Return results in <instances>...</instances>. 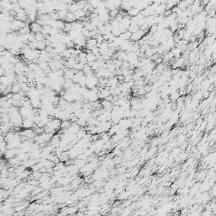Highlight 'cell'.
<instances>
[{
    "label": "cell",
    "instance_id": "6da1fadb",
    "mask_svg": "<svg viewBox=\"0 0 216 216\" xmlns=\"http://www.w3.org/2000/svg\"><path fill=\"white\" fill-rule=\"evenodd\" d=\"M146 34V31H144L143 30H138V31L134 32V33L132 34L131 35V38H130V41H134V42H136V41H138L139 40H141L142 38H143L144 35Z\"/></svg>",
    "mask_w": 216,
    "mask_h": 216
},
{
    "label": "cell",
    "instance_id": "5bb4252c",
    "mask_svg": "<svg viewBox=\"0 0 216 216\" xmlns=\"http://www.w3.org/2000/svg\"><path fill=\"white\" fill-rule=\"evenodd\" d=\"M81 34L84 35V36H85L87 39H89V38H91V31H88L87 29H85L84 27L82 29V31H81Z\"/></svg>",
    "mask_w": 216,
    "mask_h": 216
},
{
    "label": "cell",
    "instance_id": "ba28073f",
    "mask_svg": "<svg viewBox=\"0 0 216 216\" xmlns=\"http://www.w3.org/2000/svg\"><path fill=\"white\" fill-rule=\"evenodd\" d=\"M47 47V44L45 42V41H37V49L40 51L45 50Z\"/></svg>",
    "mask_w": 216,
    "mask_h": 216
},
{
    "label": "cell",
    "instance_id": "277c9868",
    "mask_svg": "<svg viewBox=\"0 0 216 216\" xmlns=\"http://www.w3.org/2000/svg\"><path fill=\"white\" fill-rule=\"evenodd\" d=\"M79 9H80V8L77 2H73L72 4L69 5V12L75 13L76 11H78Z\"/></svg>",
    "mask_w": 216,
    "mask_h": 216
},
{
    "label": "cell",
    "instance_id": "4fadbf2b",
    "mask_svg": "<svg viewBox=\"0 0 216 216\" xmlns=\"http://www.w3.org/2000/svg\"><path fill=\"white\" fill-rule=\"evenodd\" d=\"M84 67H85V64L82 63L81 62H79V63H77L75 66H73V69L78 70V71H81V70H83Z\"/></svg>",
    "mask_w": 216,
    "mask_h": 216
},
{
    "label": "cell",
    "instance_id": "52a82bcc",
    "mask_svg": "<svg viewBox=\"0 0 216 216\" xmlns=\"http://www.w3.org/2000/svg\"><path fill=\"white\" fill-rule=\"evenodd\" d=\"M20 91H21V87H20V84H19L18 82L13 84L12 85V92L13 93H19Z\"/></svg>",
    "mask_w": 216,
    "mask_h": 216
},
{
    "label": "cell",
    "instance_id": "8992f818",
    "mask_svg": "<svg viewBox=\"0 0 216 216\" xmlns=\"http://www.w3.org/2000/svg\"><path fill=\"white\" fill-rule=\"evenodd\" d=\"M73 122H71L70 120H66V121H62L61 122V130L68 129L71 125H72Z\"/></svg>",
    "mask_w": 216,
    "mask_h": 216
},
{
    "label": "cell",
    "instance_id": "9c48e42d",
    "mask_svg": "<svg viewBox=\"0 0 216 216\" xmlns=\"http://www.w3.org/2000/svg\"><path fill=\"white\" fill-rule=\"evenodd\" d=\"M64 33H69V32L72 31V23L70 22H65V25H64L63 30Z\"/></svg>",
    "mask_w": 216,
    "mask_h": 216
},
{
    "label": "cell",
    "instance_id": "d6986e66",
    "mask_svg": "<svg viewBox=\"0 0 216 216\" xmlns=\"http://www.w3.org/2000/svg\"><path fill=\"white\" fill-rule=\"evenodd\" d=\"M10 1H11V2H12V0H10Z\"/></svg>",
    "mask_w": 216,
    "mask_h": 216
},
{
    "label": "cell",
    "instance_id": "ac0fdd59",
    "mask_svg": "<svg viewBox=\"0 0 216 216\" xmlns=\"http://www.w3.org/2000/svg\"><path fill=\"white\" fill-rule=\"evenodd\" d=\"M73 2H78L79 0H73Z\"/></svg>",
    "mask_w": 216,
    "mask_h": 216
},
{
    "label": "cell",
    "instance_id": "e0dca14e",
    "mask_svg": "<svg viewBox=\"0 0 216 216\" xmlns=\"http://www.w3.org/2000/svg\"><path fill=\"white\" fill-rule=\"evenodd\" d=\"M61 2H63V3H64V4H66L68 5L72 4L73 3V0H61Z\"/></svg>",
    "mask_w": 216,
    "mask_h": 216
},
{
    "label": "cell",
    "instance_id": "5b68a950",
    "mask_svg": "<svg viewBox=\"0 0 216 216\" xmlns=\"http://www.w3.org/2000/svg\"><path fill=\"white\" fill-rule=\"evenodd\" d=\"M140 12L141 11L138 9L133 7V8H131L129 10H128V14L129 15L130 17H134V16H136V15H138V14H139Z\"/></svg>",
    "mask_w": 216,
    "mask_h": 216
},
{
    "label": "cell",
    "instance_id": "7c38bea8",
    "mask_svg": "<svg viewBox=\"0 0 216 216\" xmlns=\"http://www.w3.org/2000/svg\"><path fill=\"white\" fill-rule=\"evenodd\" d=\"M119 13H120V11H119L118 9H114V10L109 11V15H110L111 19L112 20V19H115L116 17H117Z\"/></svg>",
    "mask_w": 216,
    "mask_h": 216
},
{
    "label": "cell",
    "instance_id": "8fae6325",
    "mask_svg": "<svg viewBox=\"0 0 216 216\" xmlns=\"http://www.w3.org/2000/svg\"><path fill=\"white\" fill-rule=\"evenodd\" d=\"M35 40H36L37 41H45L46 40V35H45L42 32H38V33H35Z\"/></svg>",
    "mask_w": 216,
    "mask_h": 216
},
{
    "label": "cell",
    "instance_id": "2e32d148",
    "mask_svg": "<svg viewBox=\"0 0 216 216\" xmlns=\"http://www.w3.org/2000/svg\"><path fill=\"white\" fill-rule=\"evenodd\" d=\"M92 69H91V67L90 66V64L89 63H86L85 64V67H84V69H83V72L85 75H86V73H88L89 72H91Z\"/></svg>",
    "mask_w": 216,
    "mask_h": 216
},
{
    "label": "cell",
    "instance_id": "30bf717a",
    "mask_svg": "<svg viewBox=\"0 0 216 216\" xmlns=\"http://www.w3.org/2000/svg\"><path fill=\"white\" fill-rule=\"evenodd\" d=\"M87 61H88V63H91V62H94V61L97 60V57L95 55L94 53H87Z\"/></svg>",
    "mask_w": 216,
    "mask_h": 216
},
{
    "label": "cell",
    "instance_id": "9a60e30c",
    "mask_svg": "<svg viewBox=\"0 0 216 216\" xmlns=\"http://www.w3.org/2000/svg\"><path fill=\"white\" fill-rule=\"evenodd\" d=\"M27 207H28V204H24L23 203H22L20 205L16 206V207H15V210L16 211H21V210H24V209H25Z\"/></svg>",
    "mask_w": 216,
    "mask_h": 216
},
{
    "label": "cell",
    "instance_id": "7a4b0ae2",
    "mask_svg": "<svg viewBox=\"0 0 216 216\" xmlns=\"http://www.w3.org/2000/svg\"><path fill=\"white\" fill-rule=\"evenodd\" d=\"M30 28L32 32H34V33H38V32H41L43 26H41V25L38 24L36 21H35V22H31L30 24Z\"/></svg>",
    "mask_w": 216,
    "mask_h": 216
},
{
    "label": "cell",
    "instance_id": "3957f363",
    "mask_svg": "<svg viewBox=\"0 0 216 216\" xmlns=\"http://www.w3.org/2000/svg\"><path fill=\"white\" fill-rule=\"evenodd\" d=\"M66 20V22H70V23H73V22L76 21L77 20H76V17H75V13L69 12V13H68L67 16H66L65 20Z\"/></svg>",
    "mask_w": 216,
    "mask_h": 216
}]
</instances>
